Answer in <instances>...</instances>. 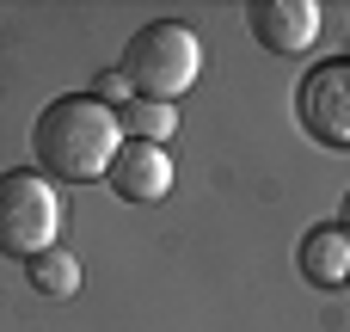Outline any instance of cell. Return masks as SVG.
Listing matches in <instances>:
<instances>
[{"instance_id":"cell-1","label":"cell","mask_w":350,"mask_h":332,"mask_svg":"<svg viewBox=\"0 0 350 332\" xmlns=\"http://www.w3.org/2000/svg\"><path fill=\"white\" fill-rule=\"evenodd\" d=\"M123 148V123L111 105H98L92 92H62L55 105H43V117L31 123V154L43 173L68 179V185H92L111 173Z\"/></svg>"},{"instance_id":"cell-2","label":"cell","mask_w":350,"mask_h":332,"mask_svg":"<svg viewBox=\"0 0 350 332\" xmlns=\"http://www.w3.org/2000/svg\"><path fill=\"white\" fill-rule=\"evenodd\" d=\"M117 74H123L129 99H160V105H172L185 86H197V74H203V43H197V31L178 25V18H154V25H142V31L123 43Z\"/></svg>"},{"instance_id":"cell-3","label":"cell","mask_w":350,"mask_h":332,"mask_svg":"<svg viewBox=\"0 0 350 332\" xmlns=\"http://www.w3.org/2000/svg\"><path fill=\"white\" fill-rule=\"evenodd\" d=\"M68 209L43 173H0V253L6 259H37L55 246Z\"/></svg>"},{"instance_id":"cell-4","label":"cell","mask_w":350,"mask_h":332,"mask_svg":"<svg viewBox=\"0 0 350 332\" xmlns=\"http://www.w3.org/2000/svg\"><path fill=\"white\" fill-rule=\"evenodd\" d=\"M295 117L314 142L326 148H350V55H332L320 68L301 74L295 86Z\"/></svg>"},{"instance_id":"cell-5","label":"cell","mask_w":350,"mask_h":332,"mask_svg":"<svg viewBox=\"0 0 350 332\" xmlns=\"http://www.w3.org/2000/svg\"><path fill=\"white\" fill-rule=\"evenodd\" d=\"M246 25L271 55H301L320 37V6L314 0H258V6H246Z\"/></svg>"},{"instance_id":"cell-6","label":"cell","mask_w":350,"mask_h":332,"mask_svg":"<svg viewBox=\"0 0 350 332\" xmlns=\"http://www.w3.org/2000/svg\"><path fill=\"white\" fill-rule=\"evenodd\" d=\"M105 179H111V191H117L123 203H160V197L172 191V160H166V148H154V142H123Z\"/></svg>"},{"instance_id":"cell-7","label":"cell","mask_w":350,"mask_h":332,"mask_svg":"<svg viewBox=\"0 0 350 332\" xmlns=\"http://www.w3.org/2000/svg\"><path fill=\"white\" fill-rule=\"evenodd\" d=\"M301 277L308 283H320V290H338L350 283V240L338 228H314V234H301Z\"/></svg>"},{"instance_id":"cell-8","label":"cell","mask_w":350,"mask_h":332,"mask_svg":"<svg viewBox=\"0 0 350 332\" xmlns=\"http://www.w3.org/2000/svg\"><path fill=\"white\" fill-rule=\"evenodd\" d=\"M117 123H123V142H154V148H166V136L178 129V111L160 105V99H123V105H117Z\"/></svg>"},{"instance_id":"cell-9","label":"cell","mask_w":350,"mask_h":332,"mask_svg":"<svg viewBox=\"0 0 350 332\" xmlns=\"http://www.w3.org/2000/svg\"><path fill=\"white\" fill-rule=\"evenodd\" d=\"M25 277H31V290H43V296L68 302V296L80 290V259H74L68 246H49V253L25 259Z\"/></svg>"},{"instance_id":"cell-10","label":"cell","mask_w":350,"mask_h":332,"mask_svg":"<svg viewBox=\"0 0 350 332\" xmlns=\"http://www.w3.org/2000/svg\"><path fill=\"white\" fill-rule=\"evenodd\" d=\"M338 234L350 240V191H345V203H338Z\"/></svg>"}]
</instances>
